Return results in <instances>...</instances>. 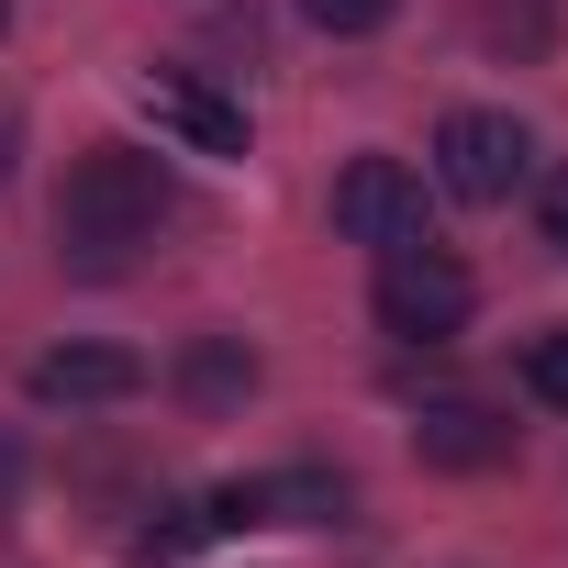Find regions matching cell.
Listing matches in <instances>:
<instances>
[{"label": "cell", "instance_id": "obj_1", "mask_svg": "<svg viewBox=\"0 0 568 568\" xmlns=\"http://www.w3.org/2000/svg\"><path fill=\"white\" fill-rule=\"evenodd\" d=\"M168 212H179V190H168V168L145 145H90L68 168V190H57V245L79 267H123L134 245H156Z\"/></svg>", "mask_w": 568, "mask_h": 568}, {"label": "cell", "instance_id": "obj_2", "mask_svg": "<svg viewBox=\"0 0 568 568\" xmlns=\"http://www.w3.org/2000/svg\"><path fill=\"white\" fill-rule=\"evenodd\" d=\"M468 313H479V278H468L435 234L379 256V335H402V346H446Z\"/></svg>", "mask_w": 568, "mask_h": 568}, {"label": "cell", "instance_id": "obj_3", "mask_svg": "<svg viewBox=\"0 0 568 568\" xmlns=\"http://www.w3.org/2000/svg\"><path fill=\"white\" fill-rule=\"evenodd\" d=\"M524 168H535V134L513 123V112H446V134H435V179L457 190V201H513L524 190Z\"/></svg>", "mask_w": 568, "mask_h": 568}, {"label": "cell", "instance_id": "obj_4", "mask_svg": "<svg viewBox=\"0 0 568 568\" xmlns=\"http://www.w3.org/2000/svg\"><path fill=\"white\" fill-rule=\"evenodd\" d=\"M335 234H357V245H424V179L402 168V156H346V179H335Z\"/></svg>", "mask_w": 568, "mask_h": 568}, {"label": "cell", "instance_id": "obj_5", "mask_svg": "<svg viewBox=\"0 0 568 568\" xmlns=\"http://www.w3.org/2000/svg\"><path fill=\"white\" fill-rule=\"evenodd\" d=\"M413 457H424V468H446V479H479V468H513V424H501L490 402H424Z\"/></svg>", "mask_w": 568, "mask_h": 568}, {"label": "cell", "instance_id": "obj_6", "mask_svg": "<svg viewBox=\"0 0 568 568\" xmlns=\"http://www.w3.org/2000/svg\"><path fill=\"white\" fill-rule=\"evenodd\" d=\"M145 123L179 134L190 156H245V112H234L223 90H201V79H168V68H156V79H145Z\"/></svg>", "mask_w": 568, "mask_h": 568}, {"label": "cell", "instance_id": "obj_7", "mask_svg": "<svg viewBox=\"0 0 568 568\" xmlns=\"http://www.w3.org/2000/svg\"><path fill=\"white\" fill-rule=\"evenodd\" d=\"M134 390H145V357L134 346H57V357H34V402H57V413L134 402Z\"/></svg>", "mask_w": 568, "mask_h": 568}, {"label": "cell", "instance_id": "obj_8", "mask_svg": "<svg viewBox=\"0 0 568 568\" xmlns=\"http://www.w3.org/2000/svg\"><path fill=\"white\" fill-rule=\"evenodd\" d=\"M245 390H256L245 335H190V357H179V402H190V413H234Z\"/></svg>", "mask_w": 568, "mask_h": 568}, {"label": "cell", "instance_id": "obj_9", "mask_svg": "<svg viewBox=\"0 0 568 568\" xmlns=\"http://www.w3.org/2000/svg\"><path fill=\"white\" fill-rule=\"evenodd\" d=\"M201 535H212V501H156V513L123 535V557H134V568H168V557H190Z\"/></svg>", "mask_w": 568, "mask_h": 568}, {"label": "cell", "instance_id": "obj_10", "mask_svg": "<svg viewBox=\"0 0 568 568\" xmlns=\"http://www.w3.org/2000/svg\"><path fill=\"white\" fill-rule=\"evenodd\" d=\"M346 513V479L335 468H278L267 479V524H335Z\"/></svg>", "mask_w": 568, "mask_h": 568}, {"label": "cell", "instance_id": "obj_11", "mask_svg": "<svg viewBox=\"0 0 568 568\" xmlns=\"http://www.w3.org/2000/svg\"><path fill=\"white\" fill-rule=\"evenodd\" d=\"M524 390H535L546 413H568V324H546V335L524 346Z\"/></svg>", "mask_w": 568, "mask_h": 568}, {"label": "cell", "instance_id": "obj_12", "mask_svg": "<svg viewBox=\"0 0 568 568\" xmlns=\"http://www.w3.org/2000/svg\"><path fill=\"white\" fill-rule=\"evenodd\" d=\"M390 12H402V0H302V23H313V34H335V45H357V34H379Z\"/></svg>", "mask_w": 568, "mask_h": 568}, {"label": "cell", "instance_id": "obj_13", "mask_svg": "<svg viewBox=\"0 0 568 568\" xmlns=\"http://www.w3.org/2000/svg\"><path fill=\"white\" fill-rule=\"evenodd\" d=\"M535 212H546V245H557V256H568V168H557V179H546V201H535Z\"/></svg>", "mask_w": 568, "mask_h": 568}, {"label": "cell", "instance_id": "obj_14", "mask_svg": "<svg viewBox=\"0 0 568 568\" xmlns=\"http://www.w3.org/2000/svg\"><path fill=\"white\" fill-rule=\"evenodd\" d=\"M0 513H23V435H0Z\"/></svg>", "mask_w": 568, "mask_h": 568}, {"label": "cell", "instance_id": "obj_15", "mask_svg": "<svg viewBox=\"0 0 568 568\" xmlns=\"http://www.w3.org/2000/svg\"><path fill=\"white\" fill-rule=\"evenodd\" d=\"M12 156H23V123H12V112H0V179H12Z\"/></svg>", "mask_w": 568, "mask_h": 568}, {"label": "cell", "instance_id": "obj_16", "mask_svg": "<svg viewBox=\"0 0 568 568\" xmlns=\"http://www.w3.org/2000/svg\"><path fill=\"white\" fill-rule=\"evenodd\" d=\"M0 23H12V0H0Z\"/></svg>", "mask_w": 568, "mask_h": 568}]
</instances>
